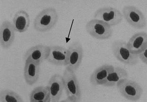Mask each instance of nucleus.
<instances>
[{
  "instance_id": "obj_1",
  "label": "nucleus",
  "mask_w": 147,
  "mask_h": 102,
  "mask_svg": "<svg viewBox=\"0 0 147 102\" xmlns=\"http://www.w3.org/2000/svg\"><path fill=\"white\" fill-rule=\"evenodd\" d=\"M62 76L67 98L61 102L80 101L81 100L82 92L75 72L66 68Z\"/></svg>"
},
{
  "instance_id": "obj_2",
  "label": "nucleus",
  "mask_w": 147,
  "mask_h": 102,
  "mask_svg": "<svg viewBox=\"0 0 147 102\" xmlns=\"http://www.w3.org/2000/svg\"><path fill=\"white\" fill-rule=\"evenodd\" d=\"M59 19L56 9L48 7L39 13L34 22V29L37 31L46 32L50 31L56 25Z\"/></svg>"
},
{
  "instance_id": "obj_3",
  "label": "nucleus",
  "mask_w": 147,
  "mask_h": 102,
  "mask_svg": "<svg viewBox=\"0 0 147 102\" xmlns=\"http://www.w3.org/2000/svg\"><path fill=\"white\" fill-rule=\"evenodd\" d=\"M112 51L115 57L126 65L133 66L138 62V54L131 52L127 43L122 40H116L112 44Z\"/></svg>"
},
{
  "instance_id": "obj_4",
  "label": "nucleus",
  "mask_w": 147,
  "mask_h": 102,
  "mask_svg": "<svg viewBox=\"0 0 147 102\" xmlns=\"http://www.w3.org/2000/svg\"><path fill=\"white\" fill-rule=\"evenodd\" d=\"M85 29L90 36L98 40L108 39L113 34V29L111 26L97 19H92L88 22Z\"/></svg>"
},
{
  "instance_id": "obj_5",
  "label": "nucleus",
  "mask_w": 147,
  "mask_h": 102,
  "mask_svg": "<svg viewBox=\"0 0 147 102\" xmlns=\"http://www.w3.org/2000/svg\"><path fill=\"white\" fill-rule=\"evenodd\" d=\"M116 86L121 95L131 101H138L143 94L141 86L135 81L128 79L121 80Z\"/></svg>"
},
{
  "instance_id": "obj_6",
  "label": "nucleus",
  "mask_w": 147,
  "mask_h": 102,
  "mask_svg": "<svg viewBox=\"0 0 147 102\" xmlns=\"http://www.w3.org/2000/svg\"><path fill=\"white\" fill-rule=\"evenodd\" d=\"M94 19L102 20L111 27L118 25L122 22L123 17L119 10L111 7L106 6L97 10L94 13Z\"/></svg>"
},
{
  "instance_id": "obj_7",
  "label": "nucleus",
  "mask_w": 147,
  "mask_h": 102,
  "mask_svg": "<svg viewBox=\"0 0 147 102\" xmlns=\"http://www.w3.org/2000/svg\"><path fill=\"white\" fill-rule=\"evenodd\" d=\"M122 14L127 22L135 29H143L146 25V20L144 14L136 6H124Z\"/></svg>"
},
{
  "instance_id": "obj_8",
  "label": "nucleus",
  "mask_w": 147,
  "mask_h": 102,
  "mask_svg": "<svg viewBox=\"0 0 147 102\" xmlns=\"http://www.w3.org/2000/svg\"><path fill=\"white\" fill-rule=\"evenodd\" d=\"M67 50L68 57L66 68L75 73L82 62L84 55L83 47L80 43L76 41L72 43Z\"/></svg>"
},
{
  "instance_id": "obj_9",
  "label": "nucleus",
  "mask_w": 147,
  "mask_h": 102,
  "mask_svg": "<svg viewBox=\"0 0 147 102\" xmlns=\"http://www.w3.org/2000/svg\"><path fill=\"white\" fill-rule=\"evenodd\" d=\"M47 86L49 91L51 102H59L64 90L62 75L59 74L53 75L49 80Z\"/></svg>"
},
{
  "instance_id": "obj_10",
  "label": "nucleus",
  "mask_w": 147,
  "mask_h": 102,
  "mask_svg": "<svg viewBox=\"0 0 147 102\" xmlns=\"http://www.w3.org/2000/svg\"><path fill=\"white\" fill-rule=\"evenodd\" d=\"M15 29L12 23L5 20L0 27V44L5 50H9L14 42L15 37Z\"/></svg>"
},
{
  "instance_id": "obj_11",
  "label": "nucleus",
  "mask_w": 147,
  "mask_h": 102,
  "mask_svg": "<svg viewBox=\"0 0 147 102\" xmlns=\"http://www.w3.org/2000/svg\"><path fill=\"white\" fill-rule=\"evenodd\" d=\"M67 57V49L59 46H49L46 61L56 66H66Z\"/></svg>"
},
{
  "instance_id": "obj_12",
  "label": "nucleus",
  "mask_w": 147,
  "mask_h": 102,
  "mask_svg": "<svg viewBox=\"0 0 147 102\" xmlns=\"http://www.w3.org/2000/svg\"><path fill=\"white\" fill-rule=\"evenodd\" d=\"M49 52V46L38 44L30 48L25 53V61H31L41 64L46 60Z\"/></svg>"
},
{
  "instance_id": "obj_13",
  "label": "nucleus",
  "mask_w": 147,
  "mask_h": 102,
  "mask_svg": "<svg viewBox=\"0 0 147 102\" xmlns=\"http://www.w3.org/2000/svg\"><path fill=\"white\" fill-rule=\"evenodd\" d=\"M131 53L138 54L147 47L146 33L139 32L133 35L127 42Z\"/></svg>"
},
{
  "instance_id": "obj_14",
  "label": "nucleus",
  "mask_w": 147,
  "mask_h": 102,
  "mask_svg": "<svg viewBox=\"0 0 147 102\" xmlns=\"http://www.w3.org/2000/svg\"><path fill=\"white\" fill-rule=\"evenodd\" d=\"M40 64L31 61H25L24 76L27 84L32 86L38 80Z\"/></svg>"
},
{
  "instance_id": "obj_15",
  "label": "nucleus",
  "mask_w": 147,
  "mask_h": 102,
  "mask_svg": "<svg viewBox=\"0 0 147 102\" xmlns=\"http://www.w3.org/2000/svg\"><path fill=\"white\" fill-rule=\"evenodd\" d=\"M114 66L105 64L96 68L91 75L90 80L91 84L94 86H103L109 74L113 71Z\"/></svg>"
},
{
  "instance_id": "obj_16",
  "label": "nucleus",
  "mask_w": 147,
  "mask_h": 102,
  "mask_svg": "<svg viewBox=\"0 0 147 102\" xmlns=\"http://www.w3.org/2000/svg\"><path fill=\"white\" fill-rule=\"evenodd\" d=\"M12 24L15 31L22 33L28 31L30 20L28 14L24 10H20L15 13L13 19Z\"/></svg>"
},
{
  "instance_id": "obj_17",
  "label": "nucleus",
  "mask_w": 147,
  "mask_h": 102,
  "mask_svg": "<svg viewBox=\"0 0 147 102\" xmlns=\"http://www.w3.org/2000/svg\"><path fill=\"white\" fill-rule=\"evenodd\" d=\"M128 72L125 68L114 66L113 71L109 74L103 86L106 87H113L121 80L128 79Z\"/></svg>"
},
{
  "instance_id": "obj_18",
  "label": "nucleus",
  "mask_w": 147,
  "mask_h": 102,
  "mask_svg": "<svg viewBox=\"0 0 147 102\" xmlns=\"http://www.w3.org/2000/svg\"><path fill=\"white\" fill-rule=\"evenodd\" d=\"M31 102H51L49 91L47 86L35 87L30 95Z\"/></svg>"
},
{
  "instance_id": "obj_19",
  "label": "nucleus",
  "mask_w": 147,
  "mask_h": 102,
  "mask_svg": "<svg viewBox=\"0 0 147 102\" xmlns=\"http://www.w3.org/2000/svg\"><path fill=\"white\" fill-rule=\"evenodd\" d=\"M22 97L11 90H3L0 92V102H23Z\"/></svg>"
},
{
  "instance_id": "obj_20",
  "label": "nucleus",
  "mask_w": 147,
  "mask_h": 102,
  "mask_svg": "<svg viewBox=\"0 0 147 102\" xmlns=\"http://www.w3.org/2000/svg\"><path fill=\"white\" fill-rule=\"evenodd\" d=\"M139 59L141 60L142 62L147 65V47L141 51L138 54Z\"/></svg>"
}]
</instances>
